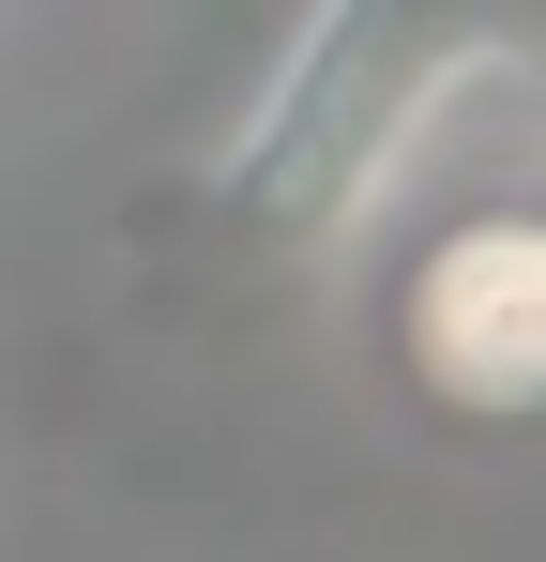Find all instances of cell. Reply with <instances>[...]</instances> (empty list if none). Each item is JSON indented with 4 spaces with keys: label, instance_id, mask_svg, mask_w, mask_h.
Listing matches in <instances>:
<instances>
[{
    "label": "cell",
    "instance_id": "6da1fadb",
    "mask_svg": "<svg viewBox=\"0 0 546 562\" xmlns=\"http://www.w3.org/2000/svg\"><path fill=\"white\" fill-rule=\"evenodd\" d=\"M470 61H486L470 0H304L288 61L259 77L228 168H213L228 228H259V244H334V228H364L379 183L425 153V122H441V92Z\"/></svg>",
    "mask_w": 546,
    "mask_h": 562
},
{
    "label": "cell",
    "instance_id": "7a4b0ae2",
    "mask_svg": "<svg viewBox=\"0 0 546 562\" xmlns=\"http://www.w3.org/2000/svg\"><path fill=\"white\" fill-rule=\"evenodd\" d=\"M395 350L441 411L532 426L546 411V213H455L395 289Z\"/></svg>",
    "mask_w": 546,
    "mask_h": 562
},
{
    "label": "cell",
    "instance_id": "3957f363",
    "mask_svg": "<svg viewBox=\"0 0 546 562\" xmlns=\"http://www.w3.org/2000/svg\"><path fill=\"white\" fill-rule=\"evenodd\" d=\"M470 31H486V46H532V61H546V0H470Z\"/></svg>",
    "mask_w": 546,
    "mask_h": 562
}]
</instances>
